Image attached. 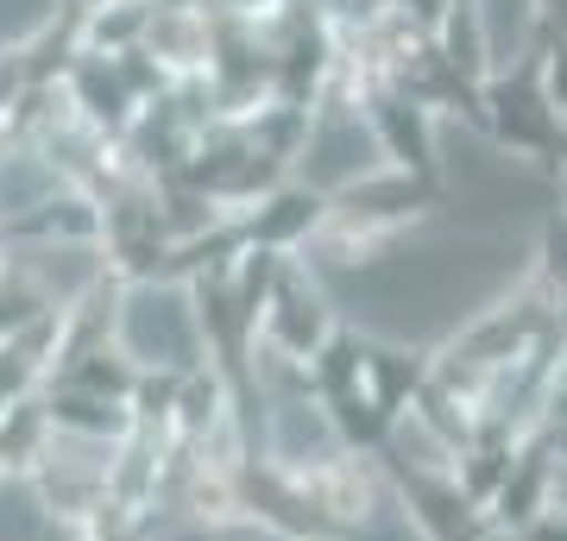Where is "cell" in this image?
I'll return each instance as SVG.
<instances>
[{"instance_id":"2","label":"cell","mask_w":567,"mask_h":541,"mask_svg":"<svg viewBox=\"0 0 567 541\" xmlns=\"http://www.w3.org/2000/svg\"><path fill=\"white\" fill-rule=\"evenodd\" d=\"M379 164V139L365 133L353 114H328L309 139V158H303V177L309 183H347V177H365Z\"/></svg>"},{"instance_id":"5","label":"cell","mask_w":567,"mask_h":541,"mask_svg":"<svg viewBox=\"0 0 567 541\" xmlns=\"http://www.w3.org/2000/svg\"><path fill=\"white\" fill-rule=\"evenodd\" d=\"M44 7H51V0H0V44L32 32V25L44 20Z\"/></svg>"},{"instance_id":"1","label":"cell","mask_w":567,"mask_h":541,"mask_svg":"<svg viewBox=\"0 0 567 541\" xmlns=\"http://www.w3.org/2000/svg\"><path fill=\"white\" fill-rule=\"evenodd\" d=\"M121 346L133 353L140 365H189L196 360V309L183 290H158V283H145L133 290L121 309Z\"/></svg>"},{"instance_id":"4","label":"cell","mask_w":567,"mask_h":541,"mask_svg":"<svg viewBox=\"0 0 567 541\" xmlns=\"http://www.w3.org/2000/svg\"><path fill=\"white\" fill-rule=\"evenodd\" d=\"M51 189H58V183H51V170H44L39 158H13L7 170H0V208H7V215H25V208H39Z\"/></svg>"},{"instance_id":"3","label":"cell","mask_w":567,"mask_h":541,"mask_svg":"<svg viewBox=\"0 0 567 541\" xmlns=\"http://www.w3.org/2000/svg\"><path fill=\"white\" fill-rule=\"evenodd\" d=\"M271 447H278V460L290 466H328L334 454V428L316 403H284L278 416H271Z\"/></svg>"}]
</instances>
